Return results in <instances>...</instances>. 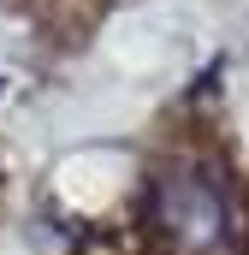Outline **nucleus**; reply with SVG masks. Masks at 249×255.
<instances>
[{"mask_svg":"<svg viewBox=\"0 0 249 255\" xmlns=\"http://www.w3.org/2000/svg\"><path fill=\"white\" fill-rule=\"evenodd\" d=\"M148 226L172 255H214L232 244L238 232V208H232V184H220L214 166H166L148 184Z\"/></svg>","mask_w":249,"mask_h":255,"instance_id":"f257e3e1","label":"nucleus"}]
</instances>
